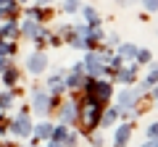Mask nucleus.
Returning a JSON list of instances; mask_svg holds the SVG:
<instances>
[{
	"mask_svg": "<svg viewBox=\"0 0 158 147\" xmlns=\"http://www.w3.org/2000/svg\"><path fill=\"white\" fill-rule=\"evenodd\" d=\"M98 113H100V100L90 95V100H87V105H85V124L95 126L98 124Z\"/></svg>",
	"mask_w": 158,
	"mask_h": 147,
	"instance_id": "nucleus-1",
	"label": "nucleus"
},
{
	"mask_svg": "<svg viewBox=\"0 0 158 147\" xmlns=\"http://www.w3.org/2000/svg\"><path fill=\"white\" fill-rule=\"evenodd\" d=\"M11 131H13L16 137H21V139H24V137H29V131H32V124H29V118L21 113V116L11 124Z\"/></svg>",
	"mask_w": 158,
	"mask_h": 147,
	"instance_id": "nucleus-2",
	"label": "nucleus"
},
{
	"mask_svg": "<svg viewBox=\"0 0 158 147\" xmlns=\"http://www.w3.org/2000/svg\"><path fill=\"white\" fill-rule=\"evenodd\" d=\"M45 66H48V58L42 55V53H34V55H29V71L32 74H42L45 71Z\"/></svg>",
	"mask_w": 158,
	"mask_h": 147,
	"instance_id": "nucleus-3",
	"label": "nucleus"
},
{
	"mask_svg": "<svg viewBox=\"0 0 158 147\" xmlns=\"http://www.w3.org/2000/svg\"><path fill=\"white\" fill-rule=\"evenodd\" d=\"M100 61H103V58H100V55H95V53H90V55L85 58V68L92 74V76L103 74V66H100Z\"/></svg>",
	"mask_w": 158,
	"mask_h": 147,
	"instance_id": "nucleus-4",
	"label": "nucleus"
},
{
	"mask_svg": "<svg viewBox=\"0 0 158 147\" xmlns=\"http://www.w3.org/2000/svg\"><path fill=\"white\" fill-rule=\"evenodd\" d=\"M135 100H137L135 92H129V89L118 92V108H121V110H124V108H132V105H135Z\"/></svg>",
	"mask_w": 158,
	"mask_h": 147,
	"instance_id": "nucleus-5",
	"label": "nucleus"
},
{
	"mask_svg": "<svg viewBox=\"0 0 158 147\" xmlns=\"http://www.w3.org/2000/svg\"><path fill=\"white\" fill-rule=\"evenodd\" d=\"M48 102H50V97H48L45 92H37V95H34V110H40V113H45L48 108H50Z\"/></svg>",
	"mask_w": 158,
	"mask_h": 147,
	"instance_id": "nucleus-6",
	"label": "nucleus"
},
{
	"mask_svg": "<svg viewBox=\"0 0 158 147\" xmlns=\"http://www.w3.org/2000/svg\"><path fill=\"white\" fill-rule=\"evenodd\" d=\"M129 137H132L129 126H118V131H116V147H124L127 142H129Z\"/></svg>",
	"mask_w": 158,
	"mask_h": 147,
	"instance_id": "nucleus-7",
	"label": "nucleus"
},
{
	"mask_svg": "<svg viewBox=\"0 0 158 147\" xmlns=\"http://www.w3.org/2000/svg\"><path fill=\"white\" fill-rule=\"evenodd\" d=\"M74 116H77V113H74V105H71V102H66V105H63V110H61L63 124H71V121H74Z\"/></svg>",
	"mask_w": 158,
	"mask_h": 147,
	"instance_id": "nucleus-8",
	"label": "nucleus"
},
{
	"mask_svg": "<svg viewBox=\"0 0 158 147\" xmlns=\"http://www.w3.org/2000/svg\"><path fill=\"white\" fill-rule=\"evenodd\" d=\"M34 131H37V137H40V139H48V137H50V131H53V126H50V124H40Z\"/></svg>",
	"mask_w": 158,
	"mask_h": 147,
	"instance_id": "nucleus-9",
	"label": "nucleus"
},
{
	"mask_svg": "<svg viewBox=\"0 0 158 147\" xmlns=\"http://www.w3.org/2000/svg\"><path fill=\"white\" fill-rule=\"evenodd\" d=\"M50 137H53V142H58V145H61V142L66 139V129H63V126H58V129L50 131Z\"/></svg>",
	"mask_w": 158,
	"mask_h": 147,
	"instance_id": "nucleus-10",
	"label": "nucleus"
},
{
	"mask_svg": "<svg viewBox=\"0 0 158 147\" xmlns=\"http://www.w3.org/2000/svg\"><path fill=\"white\" fill-rule=\"evenodd\" d=\"M69 87H82V74H79V68H74V76H69Z\"/></svg>",
	"mask_w": 158,
	"mask_h": 147,
	"instance_id": "nucleus-11",
	"label": "nucleus"
},
{
	"mask_svg": "<svg viewBox=\"0 0 158 147\" xmlns=\"http://www.w3.org/2000/svg\"><path fill=\"white\" fill-rule=\"evenodd\" d=\"M118 53L127 55V58H132V55H137V47L135 45H121V47H118Z\"/></svg>",
	"mask_w": 158,
	"mask_h": 147,
	"instance_id": "nucleus-12",
	"label": "nucleus"
},
{
	"mask_svg": "<svg viewBox=\"0 0 158 147\" xmlns=\"http://www.w3.org/2000/svg\"><path fill=\"white\" fill-rule=\"evenodd\" d=\"M11 102H13L11 92H3V95H0V108H11Z\"/></svg>",
	"mask_w": 158,
	"mask_h": 147,
	"instance_id": "nucleus-13",
	"label": "nucleus"
},
{
	"mask_svg": "<svg viewBox=\"0 0 158 147\" xmlns=\"http://www.w3.org/2000/svg\"><path fill=\"white\" fill-rule=\"evenodd\" d=\"M77 8H79V3H77V0H66V3H63V11H69V13H74Z\"/></svg>",
	"mask_w": 158,
	"mask_h": 147,
	"instance_id": "nucleus-14",
	"label": "nucleus"
},
{
	"mask_svg": "<svg viewBox=\"0 0 158 147\" xmlns=\"http://www.w3.org/2000/svg\"><path fill=\"white\" fill-rule=\"evenodd\" d=\"M24 34H37V24H34V21H27V24H24Z\"/></svg>",
	"mask_w": 158,
	"mask_h": 147,
	"instance_id": "nucleus-15",
	"label": "nucleus"
},
{
	"mask_svg": "<svg viewBox=\"0 0 158 147\" xmlns=\"http://www.w3.org/2000/svg\"><path fill=\"white\" fill-rule=\"evenodd\" d=\"M85 16L90 18V24H92V26H95V24H98V13L92 11V8H85Z\"/></svg>",
	"mask_w": 158,
	"mask_h": 147,
	"instance_id": "nucleus-16",
	"label": "nucleus"
},
{
	"mask_svg": "<svg viewBox=\"0 0 158 147\" xmlns=\"http://www.w3.org/2000/svg\"><path fill=\"white\" fill-rule=\"evenodd\" d=\"M132 76H135L132 68H129V71H118V79H121V81H132Z\"/></svg>",
	"mask_w": 158,
	"mask_h": 147,
	"instance_id": "nucleus-17",
	"label": "nucleus"
},
{
	"mask_svg": "<svg viewBox=\"0 0 158 147\" xmlns=\"http://www.w3.org/2000/svg\"><path fill=\"white\" fill-rule=\"evenodd\" d=\"M113 118H116V110H111V113H106V116H103V126L113 124Z\"/></svg>",
	"mask_w": 158,
	"mask_h": 147,
	"instance_id": "nucleus-18",
	"label": "nucleus"
},
{
	"mask_svg": "<svg viewBox=\"0 0 158 147\" xmlns=\"http://www.w3.org/2000/svg\"><path fill=\"white\" fill-rule=\"evenodd\" d=\"M153 84H156V71L148 74V79H145V89H148V87H153Z\"/></svg>",
	"mask_w": 158,
	"mask_h": 147,
	"instance_id": "nucleus-19",
	"label": "nucleus"
},
{
	"mask_svg": "<svg viewBox=\"0 0 158 147\" xmlns=\"http://www.w3.org/2000/svg\"><path fill=\"white\" fill-rule=\"evenodd\" d=\"M137 58H140V61L145 63V61H150V53H145V50H137Z\"/></svg>",
	"mask_w": 158,
	"mask_h": 147,
	"instance_id": "nucleus-20",
	"label": "nucleus"
},
{
	"mask_svg": "<svg viewBox=\"0 0 158 147\" xmlns=\"http://www.w3.org/2000/svg\"><path fill=\"white\" fill-rule=\"evenodd\" d=\"M6 81H8V84H13V81H16V71H8L6 74Z\"/></svg>",
	"mask_w": 158,
	"mask_h": 147,
	"instance_id": "nucleus-21",
	"label": "nucleus"
},
{
	"mask_svg": "<svg viewBox=\"0 0 158 147\" xmlns=\"http://www.w3.org/2000/svg\"><path fill=\"white\" fill-rule=\"evenodd\" d=\"M142 3H145L148 11H156V0H142Z\"/></svg>",
	"mask_w": 158,
	"mask_h": 147,
	"instance_id": "nucleus-22",
	"label": "nucleus"
},
{
	"mask_svg": "<svg viewBox=\"0 0 158 147\" xmlns=\"http://www.w3.org/2000/svg\"><path fill=\"white\" fill-rule=\"evenodd\" d=\"M145 131H148V137H150V139H153V137H156V124H150V126H148Z\"/></svg>",
	"mask_w": 158,
	"mask_h": 147,
	"instance_id": "nucleus-23",
	"label": "nucleus"
},
{
	"mask_svg": "<svg viewBox=\"0 0 158 147\" xmlns=\"http://www.w3.org/2000/svg\"><path fill=\"white\" fill-rule=\"evenodd\" d=\"M142 147H156V142L150 139V142H145V145H142Z\"/></svg>",
	"mask_w": 158,
	"mask_h": 147,
	"instance_id": "nucleus-24",
	"label": "nucleus"
},
{
	"mask_svg": "<svg viewBox=\"0 0 158 147\" xmlns=\"http://www.w3.org/2000/svg\"><path fill=\"white\" fill-rule=\"evenodd\" d=\"M0 6H11V0H0Z\"/></svg>",
	"mask_w": 158,
	"mask_h": 147,
	"instance_id": "nucleus-25",
	"label": "nucleus"
},
{
	"mask_svg": "<svg viewBox=\"0 0 158 147\" xmlns=\"http://www.w3.org/2000/svg\"><path fill=\"white\" fill-rule=\"evenodd\" d=\"M45 3H50V0H40V6H45Z\"/></svg>",
	"mask_w": 158,
	"mask_h": 147,
	"instance_id": "nucleus-26",
	"label": "nucleus"
},
{
	"mask_svg": "<svg viewBox=\"0 0 158 147\" xmlns=\"http://www.w3.org/2000/svg\"><path fill=\"white\" fill-rule=\"evenodd\" d=\"M50 147H61V145H58V142H53V145H50Z\"/></svg>",
	"mask_w": 158,
	"mask_h": 147,
	"instance_id": "nucleus-27",
	"label": "nucleus"
}]
</instances>
